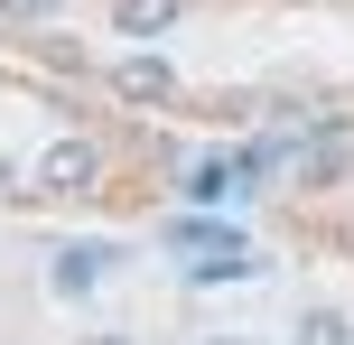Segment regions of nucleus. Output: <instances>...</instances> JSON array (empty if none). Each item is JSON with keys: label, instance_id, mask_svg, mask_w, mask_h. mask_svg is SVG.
Instances as JSON below:
<instances>
[{"label": "nucleus", "instance_id": "nucleus-1", "mask_svg": "<svg viewBox=\"0 0 354 345\" xmlns=\"http://www.w3.org/2000/svg\"><path fill=\"white\" fill-rule=\"evenodd\" d=\"M168 252H187V280H205V290H214V280H252V243L243 234H224V224H168Z\"/></svg>", "mask_w": 354, "mask_h": 345}, {"label": "nucleus", "instance_id": "nucleus-2", "mask_svg": "<svg viewBox=\"0 0 354 345\" xmlns=\"http://www.w3.org/2000/svg\"><path fill=\"white\" fill-rule=\"evenodd\" d=\"M28 187H37V196H93V187H103V149H93V140H56V149H37Z\"/></svg>", "mask_w": 354, "mask_h": 345}, {"label": "nucleus", "instance_id": "nucleus-3", "mask_svg": "<svg viewBox=\"0 0 354 345\" xmlns=\"http://www.w3.org/2000/svg\"><path fill=\"white\" fill-rule=\"evenodd\" d=\"M345 159H354V131L336 122V112H317V131H308V140L289 149V168H299V187H336V178H345Z\"/></svg>", "mask_w": 354, "mask_h": 345}, {"label": "nucleus", "instance_id": "nucleus-4", "mask_svg": "<svg viewBox=\"0 0 354 345\" xmlns=\"http://www.w3.org/2000/svg\"><path fill=\"white\" fill-rule=\"evenodd\" d=\"M112 243H66V252H47V290L56 299H84V290H103V271H112Z\"/></svg>", "mask_w": 354, "mask_h": 345}, {"label": "nucleus", "instance_id": "nucleus-5", "mask_svg": "<svg viewBox=\"0 0 354 345\" xmlns=\"http://www.w3.org/2000/svg\"><path fill=\"white\" fill-rule=\"evenodd\" d=\"M243 187H252L243 159H196L187 178H177V196H187V205H224V196H243Z\"/></svg>", "mask_w": 354, "mask_h": 345}, {"label": "nucleus", "instance_id": "nucleus-6", "mask_svg": "<svg viewBox=\"0 0 354 345\" xmlns=\"http://www.w3.org/2000/svg\"><path fill=\"white\" fill-rule=\"evenodd\" d=\"M112 93H131V103H168L177 75L159 66V56H122V66H112Z\"/></svg>", "mask_w": 354, "mask_h": 345}, {"label": "nucleus", "instance_id": "nucleus-7", "mask_svg": "<svg viewBox=\"0 0 354 345\" xmlns=\"http://www.w3.org/2000/svg\"><path fill=\"white\" fill-rule=\"evenodd\" d=\"M168 19H177V0H112V28L122 37H159Z\"/></svg>", "mask_w": 354, "mask_h": 345}, {"label": "nucleus", "instance_id": "nucleus-8", "mask_svg": "<svg viewBox=\"0 0 354 345\" xmlns=\"http://www.w3.org/2000/svg\"><path fill=\"white\" fill-rule=\"evenodd\" d=\"M299 345H354V327H345L336 308H308L299 317Z\"/></svg>", "mask_w": 354, "mask_h": 345}, {"label": "nucleus", "instance_id": "nucleus-9", "mask_svg": "<svg viewBox=\"0 0 354 345\" xmlns=\"http://www.w3.org/2000/svg\"><path fill=\"white\" fill-rule=\"evenodd\" d=\"M0 10H10V19H56L66 0H0Z\"/></svg>", "mask_w": 354, "mask_h": 345}, {"label": "nucleus", "instance_id": "nucleus-10", "mask_svg": "<svg viewBox=\"0 0 354 345\" xmlns=\"http://www.w3.org/2000/svg\"><path fill=\"white\" fill-rule=\"evenodd\" d=\"M205 345H252V336H205Z\"/></svg>", "mask_w": 354, "mask_h": 345}, {"label": "nucleus", "instance_id": "nucleus-11", "mask_svg": "<svg viewBox=\"0 0 354 345\" xmlns=\"http://www.w3.org/2000/svg\"><path fill=\"white\" fill-rule=\"evenodd\" d=\"M93 345H131V336H93Z\"/></svg>", "mask_w": 354, "mask_h": 345}]
</instances>
